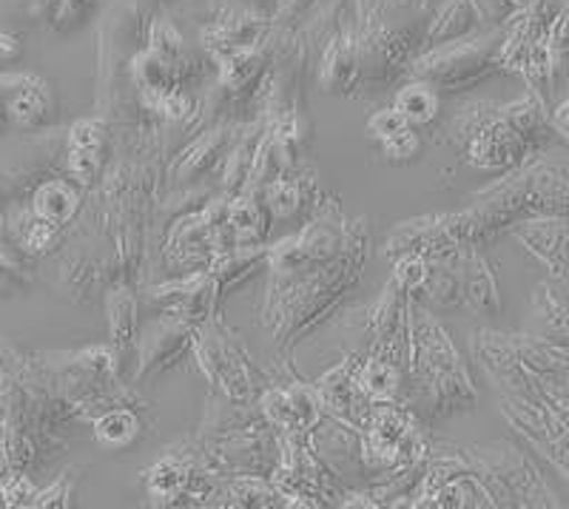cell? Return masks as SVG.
<instances>
[{
  "label": "cell",
  "mask_w": 569,
  "mask_h": 509,
  "mask_svg": "<svg viewBox=\"0 0 569 509\" xmlns=\"http://www.w3.org/2000/svg\"><path fill=\"white\" fill-rule=\"evenodd\" d=\"M527 140L518 129H512L505 111L485 117L467 131V162L485 171H501L521 162L527 154Z\"/></svg>",
  "instance_id": "obj_1"
},
{
  "label": "cell",
  "mask_w": 569,
  "mask_h": 509,
  "mask_svg": "<svg viewBox=\"0 0 569 509\" xmlns=\"http://www.w3.org/2000/svg\"><path fill=\"white\" fill-rule=\"evenodd\" d=\"M106 129L100 120H80L69 131V171L71 177L83 186H89L98 177L100 154H103Z\"/></svg>",
  "instance_id": "obj_2"
},
{
  "label": "cell",
  "mask_w": 569,
  "mask_h": 509,
  "mask_svg": "<svg viewBox=\"0 0 569 509\" xmlns=\"http://www.w3.org/2000/svg\"><path fill=\"white\" fill-rule=\"evenodd\" d=\"M268 419L284 430H308L317 421V401L308 390L293 387V390H271L262 399Z\"/></svg>",
  "instance_id": "obj_3"
},
{
  "label": "cell",
  "mask_w": 569,
  "mask_h": 509,
  "mask_svg": "<svg viewBox=\"0 0 569 509\" xmlns=\"http://www.w3.org/2000/svg\"><path fill=\"white\" fill-rule=\"evenodd\" d=\"M80 197L78 191L63 180H49L34 191V217L52 222L54 228L66 226V222L78 213Z\"/></svg>",
  "instance_id": "obj_4"
},
{
  "label": "cell",
  "mask_w": 569,
  "mask_h": 509,
  "mask_svg": "<svg viewBox=\"0 0 569 509\" xmlns=\"http://www.w3.org/2000/svg\"><path fill=\"white\" fill-rule=\"evenodd\" d=\"M140 430V416L129 407H117V410H109L94 421V439L106 450H123V447L134 445Z\"/></svg>",
  "instance_id": "obj_5"
},
{
  "label": "cell",
  "mask_w": 569,
  "mask_h": 509,
  "mask_svg": "<svg viewBox=\"0 0 569 509\" xmlns=\"http://www.w3.org/2000/svg\"><path fill=\"white\" fill-rule=\"evenodd\" d=\"M356 381L362 387V393L373 401H390L399 393V368L388 359H370L356 368Z\"/></svg>",
  "instance_id": "obj_6"
},
{
  "label": "cell",
  "mask_w": 569,
  "mask_h": 509,
  "mask_svg": "<svg viewBox=\"0 0 569 509\" xmlns=\"http://www.w3.org/2000/svg\"><path fill=\"white\" fill-rule=\"evenodd\" d=\"M7 111L12 114L14 123L20 126H32L43 120L46 111H49V94H46L43 83L34 78H20L18 89L9 97Z\"/></svg>",
  "instance_id": "obj_7"
},
{
  "label": "cell",
  "mask_w": 569,
  "mask_h": 509,
  "mask_svg": "<svg viewBox=\"0 0 569 509\" xmlns=\"http://www.w3.org/2000/svg\"><path fill=\"white\" fill-rule=\"evenodd\" d=\"M396 109L410 126H425L439 114V94L430 83H410L396 94Z\"/></svg>",
  "instance_id": "obj_8"
},
{
  "label": "cell",
  "mask_w": 569,
  "mask_h": 509,
  "mask_svg": "<svg viewBox=\"0 0 569 509\" xmlns=\"http://www.w3.org/2000/svg\"><path fill=\"white\" fill-rule=\"evenodd\" d=\"M188 467L177 456H162L149 472H146V487L154 498H180L188 487Z\"/></svg>",
  "instance_id": "obj_9"
},
{
  "label": "cell",
  "mask_w": 569,
  "mask_h": 509,
  "mask_svg": "<svg viewBox=\"0 0 569 509\" xmlns=\"http://www.w3.org/2000/svg\"><path fill=\"white\" fill-rule=\"evenodd\" d=\"M134 297H131V290L117 288L111 290L109 297V328L111 336L117 339V345L129 342L131 330H134Z\"/></svg>",
  "instance_id": "obj_10"
},
{
  "label": "cell",
  "mask_w": 569,
  "mask_h": 509,
  "mask_svg": "<svg viewBox=\"0 0 569 509\" xmlns=\"http://www.w3.org/2000/svg\"><path fill=\"white\" fill-rule=\"evenodd\" d=\"M427 273H430V262L416 251H408L399 262H396V282H399V288L405 290L425 288Z\"/></svg>",
  "instance_id": "obj_11"
},
{
  "label": "cell",
  "mask_w": 569,
  "mask_h": 509,
  "mask_svg": "<svg viewBox=\"0 0 569 509\" xmlns=\"http://www.w3.org/2000/svg\"><path fill=\"white\" fill-rule=\"evenodd\" d=\"M180 32L171 23H166V20H157L154 29H151V52L166 60V63H171L180 54Z\"/></svg>",
  "instance_id": "obj_12"
},
{
  "label": "cell",
  "mask_w": 569,
  "mask_h": 509,
  "mask_svg": "<svg viewBox=\"0 0 569 509\" xmlns=\"http://www.w3.org/2000/svg\"><path fill=\"white\" fill-rule=\"evenodd\" d=\"M408 120H405V114H401L399 109H382V111H376L373 117H370L368 120V131H370V137H376V140L379 142H385L388 140V137H393L396 131H401V129H408Z\"/></svg>",
  "instance_id": "obj_13"
},
{
  "label": "cell",
  "mask_w": 569,
  "mask_h": 509,
  "mask_svg": "<svg viewBox=\"0 0 569 509\" xmlns=\"http://www.w3.org/2000/svg\"><path fill=\"white\" fill-rule=\"evenodd\" d=\"M268 206H271V211L277 213V217H282V220L284 217H291L299 208V188L288 180L273 182V186L268 188Z\"/></svg>",
  "instance_id": "obj_14"
},
{
  "label": "cell",
  "mask_w": 569,
  "mask_h": 509,
  "mask_svg": "<svg viewBox=\"0 0 569 509\" xmlns=\"http://www.w3.org/2000/svg\"><path fill=\"white\" fill-rule=\"evenodd\" d=\"M228 222H231L237 231L246 237V233H259V226H262V213H259V208L253 206V202L248 200H237L231 206V211H228Z\"/></svg>",
  "instance_id": "obj_15"
},
{
  "label": "cell",
  "mask_w": 569,
  "mask_h": 509,
  "mask_svg": "<svg viewBox=\"0 0 569 509\" xmlns=\"http://www.w3.org/2000/svg\"><path fill=\"white\" fill-rule=\"evenodd\" d=\"M382 149L390 160H410V157L419 151V137H416L413 126H408V129H401L396 131L393 137H388V140L382 142Z\"/></svg>",
  "instance_id": "obj_16"
},
{
  "label": "cell",
  "mask_w": 569,
  "mask_h": 509,
  "mask_svg": "<svg viewBox=\"0 0 569 509\" xmlns=\"http://www.w3.org/2000/svg\"><path fill=\"white\" fill-rule=\"evenodd\" d=\"M552 129H556L563 140H569V97L552 111Z\"/></svg>",
  "instance_id": "obj_17"
},
{
  "label": "cell",
  "mask_w": 569,
  "mask_h": 509,
  "mask_svg": "<svg viewBox=\"0 0 569 509\" xmlns=\"http://www.w3.org/2000/svg\"><path fill=\"white\" fill-rule=\"evenodd\" d=\"M14 52H18V40L12 34L0 32V60H9Z\"/></svg>",
  "instance_id": "obj_18"
},
{
  "label": "cell",
  "mask_w": 569,
  "mask_h": 509,
  "mask_svg": "<svg viewBox=\"0 0 569 509\" xmlns=\"http://www.w3.org/2000/svg\"><path fill=\"white\" fill-rule=\"evenodd\" d=\"M63 3L71 9V12H80L83 7H89L91 0H63Z\"/></svg>",
  "instance_id": "obj_19"
}]
</instances>
